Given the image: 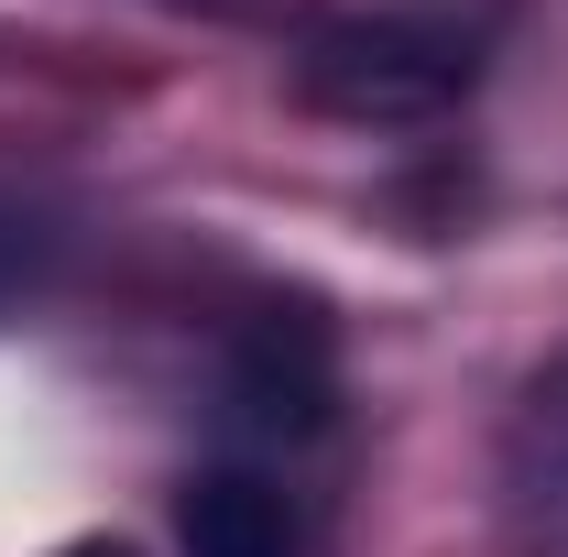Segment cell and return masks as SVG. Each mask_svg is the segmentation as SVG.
<instances>
[{
  "mask_svg": "<svg viewBox=\"0 0 568 557\" xmlns=\"http://www.w3.org/2000/svg\"><path fill=\"white\" fill-rule=\"evenodd\" d=\"M481 44L459 22H416V11H372V22H328L295 55V99L328 121H437L448 99H470Z\"/></svg>",
  "mask_w": 568,
  "mask_h": 557,
  "instance_id": "6da1fadb",
  "label": "cell"
},
{
  "mask_svg": "<svg viewBox=\"0 0 568 557\" xmlns=\"http://www.w3.org/2000/svg\"><path fill=\"white\" fill-rule=\"evenodd\" d=\"M328 394H339L328 328L306 306H263L241 328V350H230V416L252 437H306V426H328Z\"/></svg>",
  "mask_w": 568,
  "mask_h": 557,
  "instance_id": "7a4b0ae2",
  "label": "cell"
},
{
  "mask_svg": "<svg viewBox=\"0 0 568 557\" xmlns=\"http://www.w3.org/2000/svg\"><path fill=\"white\" fill-rule=\"evenodd\" d=\"M503 514L525 547H568V350L525 383L503 426Z\"/></svg>",
  "mask_w": 568,
  "mask_h": 557,
  "instance_id": "3957f363",
  "label": "cell"
},
{
  "mask_svg": "<svg viewBox=\"0 0 568 557\" xmlns=\"http://www.w3.org/2000/svg\"><path fill=\"white\" fill-rule=\"evenodd\" d=\"M175 547L186 557H295V503L263 470H197L175 492Z\"/></svg>",
  "mask_w": 568,
  "mask_h": 557,
  "instance_id": "277c9868",
  "label": "cell"
},
{
  "mask_svg": "<svg viewBox=\"0 0 568 557\" xmlns=\"http://www.w3.org/2000/svg\"><path fill=\"white\" fill-rule=\"evenodd\" d=\"M33 274H44V230H33V219L0 198V306H11V295H22Z\"/></svg>",
  "mask_w": 568,
  "mask_h": 557,
  "instance_id": "5b68a950",
  "label": "cell"
},
{
  "mask_svg": "<svg viewBox=\"0 0 568 557\" xmlns=\"http://www.w3.org/2000/svg\"><path fill=\"white\" fill-rule=\"evenodd\" d=\"M55 557H132V547H55Z\"/></svg>",
  "mask_w": 568,
  "mask_h": 557,
  "instance_id": "8992f818",
  "label": "cell"
}]
</instances>
